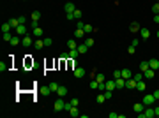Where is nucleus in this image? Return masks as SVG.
Returning <instances> with one entry per match:
<instances>
[{"label":"nucleus","instance_id":"nucleus-1","mask_svg":"<svg viewBox=\"0 0 159 118\" xmlns=\"http://www.w3.org/2000/svg\"><path fill=\"white\" fill-rule=\"evenodd\" d=\"M141 102H143L145 106H152V104L156 102V97H154L152 93H145V97L141 99Z\"/></svg>","mask_w":159,"mask_h":118},{"label":"nucleus","instance_id":"nucleus-2","mask_svg":"<svg viewBox=\"0 0 159 118\" xmlns=\"http://www.w3.org/2000/svg\"><path fill=\"white\" fill-rule=\"evenodd\" d=\"M85 74H87V70L83 69V67H76V69H74V78L76 79H81Z\"/></svg>","mask_w":159,"mask_h":118},{"label":"nucleus","instance_id":"nucleus-3","mask_svg":"<svg viewBox=\"0 0 159 118\" xmlns=\"http://www.w3.org/2000/svg\"><path fill=\"white\" fill-rule=\"evenodd\" d=\"M136 85H138V81H136L134 78H129V79H126V88L133 90V88H136Z\"/></svg>","mask_w":159,"mask_h":118},{"label":"nucleus","instance_id":"nucleus-4","mask_svg":"<svg viewBox=\"0 0 159 118\" xmlns=\"http://www.w3.org/2000/svg\"><path fill=\"white\" fill-rule=\"evenodd\" d=\"M64 106H66V102L62 100V97H59L57 100H55V106H53V108H55V111H62Z\"/></svg>","mask_w":159,"mask_h":118},{"label":"nucleus","instance_id":"nucleus-5","mask_svg":"<svg viewBox=\"0 0 159 118\" xmlns=\"http://www.w3.org/2000/svg\"><path fill=\"white\" fill-rule=\"evenodd\" d=\"M64 11H66V14H69V12H74V11H76V7H74V4H73V2H66Z\"/></svg>","mask_w":159,"mask_h":118},{"label":"nucleus","instance_id":"nucleus-6","mask_svg":"<svg viewBox=\"0 0 159 118\" xmlns=\"http://www.w3.org/2000/svg\"><path fill=\"white\" fill-rule=\"evenodd\" d=\"M21 44H23L25 48H30V46H32V37H30V35H23V37H21Z\"/></svg>","mask_w":159,"mask_h":118},{"label":"nucleus","instance_id":"nucleus-7","mask_svg":"<svg viewBox=\"0 0 159 118\" xmlns=\"http://www.w3.org/2000/svg\"><path fill=\"white\" fill-rule=\"evenodd\" d=\"M149 65H150V69L157 70L159 69V58H150L149 60Z\"/></svg>","mask_w":159,"mask_h":118},{"label":"nucleus","instance_id":"nucleus-8","mask_svg":"<svg viewBox=\"0 0 159 118\" xmlns=\"http://www.w3.org/2000/svg\"><path fill=\"white\" fill-rule=\"evenodd\" d=\"M143 109H145V104H143V102H136V104L133 106V111H134V113H141Z\"/></svg>","mask_w":159,"mask_h":118},{"label":"nucleus","instance_id":"nucleus-9","mask_svg":"<svg viewBox=\"0 0 159 118\" xmlns=\"http://www.w3.org/2000/svg\"><path fill=\"white\" fill-rule=\"evenodd\" d=\"M44 46H46V44H44V39H37V41H34V48L37 49V51H39V49H42Z\"/></svg>","mask_w":159,"mask_h":118},{"label":"nucleus","instance_id":"nucleus-10","mask_svg":"<svg viewBox=\"0 0 159 118\" xmlns=\"http://www.w3.org/2000/svg\"><path fill=\"white\" fill-rule=\"evenodd\" d=\"M57 95H59V97H66V95H67V88H66V86H62V85H60L59 86V90H57Z\"/></svg>","mask_w":159,"mask_h":118},{"label":"nucleus","instance_id":"nucleus-11","mask_svg":"<svg viewBox=\"0 0 159 118\" xmlns=\"http://www.w3.org/2000/svg\"><path fill=\"white\" fill-rule=\"evenodd\" d=\"M74 37H76V39H83V37H85V30L83 28H76L74 30Z\"/></svg>","mask_w":159,"mask_h":118},{"label":"nucleus","instance_id":"nucleus-12","mask_svg":"<svg viewBox=\"0 0 159 118\" xmlns=\"http://www.w3.org/2000/svg\"><path fill=\"white\" fill-rule=\"evenodd\" d=\"M80 51V55H85L87 53V49H89V46L85 44V42H81V44H78V48H76Z\"/></svg>","mask_w":159,"mask_h":118},{"label":"nucleus","instance_id":"nucleus-13","mask_svg":"<svg viewBox=\"0 0 159 118\" xmlns=\"http://www.w3.org/2000/svg\"><path fill=\"white\" fill-rule=\"evenodd\" d=\"M115 85H117V90L124 88V86H126V79H124V78H117V79H115Z\"/></svg>","mask_w":159,"mask_h":118},{"label":"nucleus","instance_id":"nucleus-14","mask_svg":"<svg viewBox=\"0 0 159 118\" xmlns=\"http://www.w3.org/2000/svg\"><path fill=\"white\" fill-rule=\"evenodd\" d=\"M16 34L21 35V37H23V35H27V27H25V25H20V27L16 28Z\"/></svg>","mask_w":159,"mask_h":118},{"label":"nucleus","instance_id":"nucleus-15","mask_svg":"<svg viewBox=\"0 0 159 118\" xmlns=\"http://www.w3.org/2000/svg\"><path fill=\"white\" fill-rule=\"evenodd\" d=\"M140 34H141V39H145V41L150 37V30L149 28H141V30H140Z\"/></svg>","mask_w":159,"mask_h":118},{"label":"nucleus","instance_id":"nucleus-16","mask_svg":"<svg viewBox=\"0 0 159 118\" xmlns=\"http://www.w3.org/2000/svg\"><path fill=\"white\" fill-rule=\"evenodd\" d=\"M20 42H21V35H18V34H16V35L11 39V46H18Z\"/></svg>","mask_w":159,"mask_h":118},{"label":"nucleus","instance_id":"nucleus-17","mask_svg":"<svg viewBox=\"0 0 159 118\" xmlns=\"http://www.w3.org/2000/svg\"><path fill=\"white\" fill-rule=\"evenodd\" d=\"M94 78L97 79V83H106V78H104V74H99V72H94Z\"/></svg>","mask_w":159,"mask_h":118},{"label":"nucleus","instance_id":"nucleus-18","mask_svg":"<svg viewBox=\"0 0 159 118\" xmlns=\"http://www.w3.org/2000/svg\"><path fill=\"white\" fill-rule=\"evenodd\" d=\"M147 69H150V65H149V60H143V62L140 64V70H141V72H145Z\"/></svg>","mask_w":159,"mask_h":118},{"label":"nucleus","instance_id":"nucleus-19","mask_svg":"<svg viewBox=\"0 0 159 118\" xmlns=\"http://www.w3.org/2000/svg\"><path fill=\"white\" fill-rule=\"evenodd\" d=\"M69 115H71V116H74V118H76V116H80V111H78V106H73V108L69 109Z\"/></svg>","mask_w":159,"mask_h":118},{"label":"nucleus","instance_id":"nucleus-20","mask_svg":"<svg viewBox=\"0 0 159 118\" xmlns=\"http://www.w3.org/2000/svg\"><path fill=\"white\" fill-rule=\"evenodd\" d=\"M129 30H131V32H138V30H141V28H140V23H138V21H133L131 27H129Z\"/></svg>","mask_w":159,"mask_h":118},{"label":"nucleus","instance_id":"nucleus-21","mask_svg":"<svg viewBox=\"0 0 159 118\" xmlns=\"http://www.w3.org/2000/svg\"><path fill=\"white\" fill-rule=\"evenodd\" d=\"M11 27H12V30H16L18 27H20V21H18V18H12V20H9Z\"/></svg>","mask_w":159,"mask_h":118},{"label":"nucleus","instance_id":"nucleus-22","mask_svg":"<svg viewBox=\"0 0 159 118\" xmlns=\"http://www.w3.org/2000/svg\"><path fill=\"white\" fill-rule=\"evenodd\" d=\"M122 78H124V79H129V78H133L131 70H129V69H122Z\"/></svg>","mask_w":159,"mask_h":118},{"label":"nucleus","instance_id":"nucleus-23","mask_svg":"<svg viewBox=\"0 0 159 118\" xmlns=\"http://www.w3.org/2000/svg\"><path fill=\"white\" fill-rule=\"evenodd\" d=\"M39 92H41V95H50L51 88H50V86H42V88H39Z\"/></svg>","mask_w":159,"mask_h":118},{"label":"nucleus","instance_id":"nucleus-24","mask_svg":"<svg viewBox=\"0 0 159 118\" xmlns=\"http://www.w3.org/2000/svg\"><path fill=\"white\" fill-rule=\"evenodd\" d=\"M67 48L69 49H76L78 48V42H74V39H69L67 41Z\"/></svg>","mask_w":159,"mask_h":118},{"label":"nucleus","instance_id":"nucleus-25","mask_svg":"<svg viewBox=\"0 0 159 118\" xmlns=\"http://www.w3.org/2000/svg\"><path fill=\"white\" fill-rule=\"evenodd\" d=\"M143 76H145L147 79H152L154 78V69H147L145 72H143Z\"/></svg>","mask_w":159,"mask_h":118},{"label":"nucleus","instance_id":"nucleus-26","mask_svg":"<svg viewBox=\"0 0 159 118\" xmlns=\"http://www.w3.org/2000/svg\"><path fill=\"white\" fill-rule=\"evenodd\" d=\"M32 32H34V37H37V39L42 37V28H39V27H37V28H34Z\"/></svg>","mask_w":159,"mask_h":118},{"label":"nucleus","instance_id":"nucleus-27","mask_svg":"<svg viewBox=\"0 0 159 118\" xmlns=\"http://www.w3.org/2000/svg\"><path fill=\"white\" fill-rule=\"evenodd\" d=\"M117 85H115V79L113 81H106V90H115Z\"/></svg>","mask_w":159,"mask_h":118},{"label":"nucleus","instance_id":"nucleus-28","mask_svg":"<svg viewBox=\"0 0 159 118\" xmlns=\"http://www.w3.org/2000/svg\"><path fill=\"white\" fill-rule=\"evenodd\" d=\"M145 86H147V85H145V81L141 79V81H138V85H136V90H140V92H145Z\"/></svg>","mask_w":159,"mask_h":118},{"label":"nucleus","instance_id":"nucleus-29","mask_svg":"<svg viewBox=\"0 0 159 118\" xmlns=\"http://www.w3.org/2000/svg\"><path fill=\"white\" fill-rule=\"evenodd\" d=\"M11 30H12V27H11V23H9V21L2 25V32H4V34H5V32H11Z\"/></svg>","mask_w":159,"mask_h":118},{"label":"nucleus","instance_id":"nucleus-30","mask_svg":"<svg viewBox=\"0 0 159 118\" xmlns=\"http://www.w3.org/2000/svg\"><path fill=\"white\" fill-rule=\"evenodd\" d=\"M78 55H80V51H78V49H69V58L74 60L76 57H78Z\"/></svg>","mask_w":159,"mask_h":118},{"label":"nucleus","instance_id":"nucleus-31","mask_svg":"<svg viewBox=\"0 0 159 118\" xmlns=\"http://www.w3.org/2000/svg\"><path fill=\"white\" fill-rule=\"evenodd\" d=\"M83 30H85V34H92V32H94V27H92V25H89V23H87V25H85V27H83Z\"/></svg>","mask_w":159,"mask_h":118},{"label":"nucleus","instance_id":"nucleus-32","mask_svg":"<svg viewBox=\"0 0 159 118\" xmlns=\"http://www.w3.org/2000/svg\"><path fill=\"white\" fill-rule=\"evenodd\" d=\"M96 100H97V104H103V102H104V100H106V97H104V93H103V92H101L99 95H97V97H96Z\"/></svg>","mask_w":159,"mask_h":118},{"label":"nucleus","instance_id":"nucleus-33","mask_svg":"<svg viewBox=\"0 0 159 118\" xmlns=\"http://www.w3.org/2000/svg\"><path fill=\"white\" fill-rule=\"evenodd\" d=\"M73 14H74V20H81V16H83V12H81L80 9H76Z\"/></svg>","mask_w":159,"mask_h":118},{"label":"nucleus","instance_id":"nucleus-34","mask_svg":"<svg viewBox=\"0 0 159 118\" xmlns=\"http://www.w3.org/2000/svg\"><path fill=\"white\" fill-rule=\"evenodd\" d=\"M12 37H14V35H11V32H5V34H4V41H5V42H11Z\"/></svg>","mask_w":159,"mask_h":118},{"label":"nucleus","instance_id":"nucleus-35","mask_svg":"<svg viewBox=\"0 0 159 118\" xmlns=\"http://www.w3.org/2000/svg\"><path fill=\"white\" fill-rule=\"evenodd\" d=\"M97 86H99V83H97V79L94 78V79H92V81H90V88H92V90H96V88H97Z\"/></svg>","mask_w":159,"mask_h":118},{"label":"nucleus","instance_id":"nucleus-36","mask_svg":"<svg viewBox=\"0 0 159 118\" xmlns=\"http://www.w3.org/2000/svg\"><path fill=\"white\" fill-rule=\"evenodd\" d=\"M83 42H85V44H87V46H89V48H92V46H94V42H96V41H94V39H90V37H87V39L83 41Z\"/></svg>","mask_w":159,"mask_h":118},{"label":"nucleus","instance_id":"nucleus-37","mask_svg":"<svg viewBox=\"0 0 159 118\" xmlns=\"http://www.w3.org/2000/svg\"><path fill=\"white\" fill-rule=\"evenodd\" d=\"M103 93H104V97H106V99H111V97H113V90H104Z\"/></svg>","mask_w":159,"mask_h":118},{"label":"nucleus","instance_id":"nucleus-38","mask_svg":"<svg viewBox=\"0 0 159 118\" xmlns=\"http://www.w3.org/2000/svg\"><path fill=\"white\" fill-rule=\"evenodd\" d=\"M39 18H41V12H39V11H34V12H32V20H35V21H37Z\"/></svg>","mask_w":159,"mask_h":118},{"label":"nucleus","instance_id":"nucleus-39","mask_svg":"<svg viewBox=\"0 0 159 118\" xmlns=\"http://www.w3.org/2000/svg\"><path fill=\"white\" fill-rule=\"evenodd\" d=\"M59 83H50V88H51V92H57V90H59Z\"/></svg>","mask_w":159,"mask_h":118},{"label":"nucleus","instance_id":"nucleus-40","mask_svg":"<svg viewBox=\"0 0 159 118\" xmlns=\"http://www.w3.org/2000/svg\"><path fill=\"white\" fill-rule=\"evenodd\" d=\"M152 12H154V14H159V2L152 5Z\"/></svg>","mask_w":159,"mask_h":118},{"label":"nucleus","instance_id":"nucleus-41","mask_svg":"<svg viewBox=\"0 0 159 118\" xmlns=\"http://www.w3.org/2000/svg\"><path fill=\"white\" fill-rule=\"evenodd\" d=\"M133 78L136 79V81H141V79H143V72H138V74H134Z\"/></svg>","mask_w":159,"mask_h":118},{"label":"nucleus","instance_id":"nucleus-42","mask_svg":"<svg viewBox=\"0 0 159 118\" xmlns=\"http://www.w3.org/2000/svg\"><path fill=\"white\" fill-rule=\"evenodd\" d=\"M113 78H122V70H113Z\"/></svg>","mask_w":159,"mask_h":118},{"label":"nucleus","instance_id":"nucleus-43","mask_svg":"<svg viewBox=\"0 0 159 118\" xmlns=\"http://www.w3.org/2000/svg\"><path fill=\"white\" fill-rule=\"evenodd\" d=\"M44 44H46V46H51V44H53V39H51V37H46V39H44Z\"/></svg>","mask_w":159,"mask_h":118},{"label":"nucleus","instance_id":"nucleus-44","mask_svg":"<svg viewBox=\"0 0 159 118\" xmlns=\"http://www.w3.org/2000/svg\"><path fill=\"white\" fill-rule=\"evenodd\" d=\"M127 53H129V55H134V53H136V48H134V46H129V48H127Z\"/></svg>","mask_w":159,"mask_h":118},{"label":"nucleus","instance_id":"nucleus-45","mask_svg":"<svg viewBox=\"0 0 159 118\" xmlns=\"http://www.w3.org/2000/svg\"><path fill=\"white\" fill-rule=\"evenodd\" d=\"M83 27H85V23H83L81 20H78V21H76V28H83Z\"/></svg>","mask_w":159,"mask_h":118},{"label":"nucleus","instance_id":"nucleus-46","mask_svg":"<svg viewBox=\"0 0 159 118\" xmlns=\"http://www.w3.org/2000/svg\"><path fill=\"white\" fill-rule=\"evenodd\" d=\"M18 21H20V25H25L27 18H25V16H18Z\"/></svg>","mask_w":159,"mask_h":118},{"label":"nucleus","instance_id":"nucleus-47","mask_svg":"<svg viewBox=\"0 0 159 118\" xmlns=\"http://www.w3.org/2000/svg\"><path fill=\"white\" fill-rule=\"evenodd\" d=\"M0 70L4 72V70H7V64H4V62H0Z\"/></svg>","mask_w":159,"mask_h":118},{"label":"nucleus","instance_id":"nucleus-48","mask_svg":"<svg viewBox=\"0 0 159 118\" xmlns=\"http://www.w3.org/2000/svg\"><path fill=\"white\" fill-rule=\"evenodd\" d=\"M69 102H71V106H78V99H71Z\"/></svg>","mask_w":159,"mask_h":118},{"label":"nucleus","instance_id":"nucleus-49","mask_svg":"<svg viewBox=\"0 0 159 118\" xmlns=\"http://www.w3.org/2000/svg\"><path fill=\"white\" fill-rule=\"evenodd\" d=\"M152 95H154L156 100H157V99H159V90H154V92H152Z\"/></svg>","mask_w":159,"mask_h":118},{"label":"nucleus","instance_id":"nucleus-50","mask_svg":"<svg viewBox=\"0 0 159 118\" xmlns=\"http://www.w3.org/2000/svg\"><path fill=\"white\" fill-rule=\"evenodd\" d=\"M71 108H73V106H71V102H66V106H64V109H66V111H69Z\"/></svg>","mask_w":159,"mask_h":118},{"label":"nucleus","instance_id":"nucleus-51","mask_svg":"<svg viewBox=\"0 0 159 118\" xmlns=\"http://www.w3.org/2000/svg\"><path fill=\"white\" fill-rule=\"evenodd\" d=\"M138 44H140V41H138V39H134V41H133V42H131V46H134V48H136Z\"/></svg>","mask_w":159,"mask_h":118},{"label":"nucleus","instance_id":"nucleus-52","mask_svg":"<svg viewBox=\"0 0 159 118\" xmlns=\"http://www.w3.org/2000/svg\"><path fill=\"white\" fill-rule=\"evenodd\" d=\"M37 27H39V25H37V21L32 20V28H37Z\"/></svg>","mask_w":159,"mask_h":118},{"label":"nucleus","instance_id":"nucleus-53","mask_svg":"<svg viewBox=\"0 0 159 118\" xmlns=\"http://www.w3.org/2000/svg\"><path fill=\"white\" fill-rule=\"evenodd\" d=\"M154 21H156V23L159 25V14H154Z\"/></svg>","mask_w":159,"mask_h":118},{"label":"nucleus","instance_id":"nucleus-54","mask_svg":"<svg viewBox=\"0 0 159 118\" xmlns=\"http://www.w3.org/2000/svg\"><path fill=\"white\" fill-rule=\"evenodd\" d=\"M154 111H156V116H159V106H157V108H154Z\"/></svg>","mask_w":159,"mask_h":118},{"label":"nucleus","instance_id":"nucleus-55","mask_svg":"<svg viewBox=\"0 0 159 118\" xmlns=\"http://www.w3.org/2000/svg\"><path fill=\"white\" fill-rule=\"evenodd\" d=\"M157 39H159V30H157Z\"/></svg>","mask_w":159,"mask_h":118}]
</instances>
